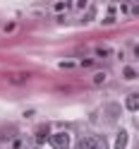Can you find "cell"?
<instances>
[{
	"label": "cell",
	"instance_id": "obj_1",
	"mask_svg": "<svg viewBox=\"0 0 139 149\" xmlns=\"http://www.w3.org/2000/svg\"><path fill=\"white\" fill-rule=\"evenodd\" d=\"M77 149H106V139L98 137V135H86L79 139Z\"/></svg>",
	"mask_w": 139,
	"mask_h": 149
},
{
	"label": "cell",
	"instance_id": "obj_2",
	"mask_svg": "<svg viewBox=\"0 0 139 149\" xmlns=\"http://www.w3.org/2000/svg\"><path fill=\"white\" fill-rule=\"evenodd\" d=\"M48 142L53 144V149H67L70 147V135L67 132H55V135H50Z\"/></svg>",
	"mask_w": 139,
	"mask_h": 149
},
{
	"label": "cell",
	"instance_id": "obj_3",
	"mask_svg": "<svg viewBox=\"0 0 139 149\" xmlns=\"http://www.w3.org/2000/svg\"><path fill=\"white\" fill-rule=\"evenodd\" d=\"M48 139H50V130H48V125H41L39 130H36V142L43 144V142H48Z\"/></svg>",
	"mask_w": 139,
	"mask_h": 149
},
{
	"label": "cell",
	"instance_id": "obj_4",
	"mask_svg": "<svg viewBox=\"0 0 139 149\" xmlns=\"http://www.w3.org/2000/svg\"><path fill=\"white\" fill-rule=\"evenodd\" d=\"M125 106H127V111H139V94H129L125 99Z\"/></svg>",
	"mask_w": 139,
	"mask_h": 149
},
{
	"label": "cell",
	"instance_id": "obj_5",
	"mask_svg": "<svg viewBox=\"0 0 139 149\" xmlns=\"http://www.w3.org/2000/svg\"><path fill=\"white\" fill-rule=\"evenodd\" d=\"M115 149H127V132L120 130L118 137H115Z\"/></svg>",
	"mask_w": 139,
	"mask_h": 149
},
{
	"label": "cell",
	"instance_id": "obj_6",
	"mask_svg": "<svg viewBox=\"0 0 139 149\" xmlns=\"http://www.w3.org/2000/svg\"><path fill=\"white\" fill-rule=\"evenodd\" d=\"M12 84H22V82H26V74H12Z\"/></svg>",
	"mask_w": 139,
	"mask_h": 149
},
{
	"label": "cell",
	"instance_id": "obj_7",
	"mask_svg": "<svg viewBox=\"0 0 139 149\" xmlns=\"http://www.w3.org/2000/svg\"><path fill=\"white\" fill-rule=\"evenodd\" d=\"M125 77H127V79H134V77H137V72H134L132 68H127V70H125Z\"/></svg>",
	"mask_w": 139,
	"mask_h": 149
},
{
	"label": "cell",
	"instance_id": "obj_8",
	"mask_svg": "<svg viewBox=\"0 0 139 149\" xmlns=\"http://www.w3.org/2000/svg\"><path fill=\"white\" fill-rule=\"evenodd\" d=\"M94 82H96V84H101V82H106V74H103V72H98L96 77H94Z\"/></svg>",
	"mask_w": 139,
	"mask_h": 149
},
{
	"label": "cell",
	"instance_id": "obj_9",
	"mask_svg": "<svg viewBox=\"0 0 139 149\" xmlns=\"http://www.w3.org/2000/svg\"><path fill=\"white\" fill-rule=\"evenodd\" d=\"M132 12H134V15H139V5H132Z\"/></svg>",
	"mask_w": 139,
	"mask_h": 149
},
{
	"label": "cell",
	"instance_id": "obj_10",
	"mask_svg": "<svg viewBox=\"0 0 139 149\" xmlns=\"http://www.w3.org/2000/svg\"><path fill=\"white\" fill-rule=\"evenodd\" d=\"M134 53H137V55H139V46H137V51H134Z\"/></svg>",
	"mask_w": 139,
	"mask_h": 149
}]
</instances>
